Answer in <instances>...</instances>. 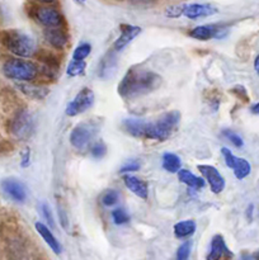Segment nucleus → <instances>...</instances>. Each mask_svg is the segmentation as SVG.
I'll list each match as a JSON object with an SVG mask.
<instances>
[{
    "label": "nucleus",
    "mask_w": 259,
    "mask_h": 260,
    "mask_svg": "<svg viewBox=\"0 0 259 260\" xmlns=\"http://www.w3.org/2000/svg\"><path fill=\"white\" fill-rule=\"evenodd\" d=\"M184 5L185 4H178V5H172V7H168L165 9V15L168 18H179L183 15L184 12Z\"/></svg>",
    "instance_id": "nucleus-32"
},
{
    "label": "nucleus",
    "mask_w": 259,
    "mask_h": 260,
    "mask_svg": "<svg viewBox=\"0 0 259 260\" xmlns=\"http://www.w3.org/2000/svg\"><path fill=\"white\" fill-rule=\"evenodd\" d=\"M90 154L94 159H102L107 154V146L103 141H96L93 146L90 147Z\"/></svg>",
    "instance_id": "nucleus-29"
},
{
    "label": "nucleus",
    "mask_w": 259,
    "mask_h": 260,
    "mask_svg": "<svg viewBox=\"0 0 259 260\" xmlns=\"http://www.w3.org/2000/svg\"><path fill=\"white\" fill-rule=\"evenodd\" d=\"M29 159H30V151L29 149H24V152L22 154V167L27 168L29 165Z\"/></svg>",
    "instance_id": "nucleus-37"
},
{
    "label": "nucleus",
    "mask_w": 259,
    "mask_h": 260,
    "mask_svg": "<svg viewBox=\"0 0 259 260\" xmlns=\"http://www.w3.org/2000/svg\"><path fill=\"white\" fill-rule=\"evenodd\" d=\"M190 249H192V244L190 241H184L180 244V246L177 250V255H175V260H188L190 255Z\"/></svg>",
    "instance_id": "nucleus-30"
},
{
    "label": "nucleus",
    "mask_w": 259,
    "mask_h": 260,
    "mask_svg": "<svg viewBox=\"0 0 259 260\" xmlns=\"http://www.w3.org/2000/svg\"><path fill=\"white\" fill-rule=\"evenodd\" d=\"M128 2L134 5H152L157 0H128Z\"/></svg>",
    "instance_id": "nucleus-38"
},
{
    "label": "nucleus",
    "mask_w": 259,
    "mask_h": 260,
    "mask_svg": "<svg viewBox=\"0 0 259 260\" xmlns=\"http://www.w3.org/2000/svg\"><path fill=\"white\" fill-rule=\"evenodd\" d=\"M41 211H42V215L45 217V220L48 222V226L50 228H55V220H53V216L52 212H51V208L47 203H42L41 205Z\"/></svg>",
    "instance_id": "nucleus-33"
},
{
    "label": "nucleus",
    "mask_w": 259,
    "mask_h": 260,
    "mask_svg": "<svg viewBox=\"0 0 259 260\" xmlns=\"http://www.w3.org/2000/svg\"><path fill=\"white\" fill-rule=\"evenodd\" d=\"M228 35V27L225 24H203L197 25L189 30V36L198 41H208L211 38H223Z\"/></svg>",
    "instance_id": "nucleus-10"
},
{
    "label": "nucleus",
    "mask_w": 259,
    "mask_h": 260,
    "mask_svg": "<svg viewBox=\"0 0 259 260\" xmlns=\"http://www.w3.org/2000/svg\"><path fill=\"white\" fill-rule=\"evenodd\" d=\"M123 183L124 185H126L127 189L131 190L135 196L142 198V200H147L149 188H147L146 182L141 180L140 178L134 177V175H124Z\"/></svg>",
    "instance_id": "nucleus-18"
},
{
    "label": "nucleus",
    "mask_w": 259,
    "mask_h": 260,
    "mask_svg": "<svg viewBox=\"0 0 259 260\" xmlns=\"http://www.w3.org/2000/svg\"><path fill=\"white\" fill-rule=\"evenodd\" d=\"M254 70H255V73L259 75V53L255 57V60H254Z\"/></svg>",
    "instance_id": "nucleus-41"
},
{
    "label": "nucleus",
    "mask_w": 259,
    "mask_h": 260,
    "mask_svg": "<svg viewBox=\"0 0 259 260\" xmlns=\"http://www.w3.org/2000/svg\"><path fill=\"white\" fill-rule=\"evenodd\" d=\"M145 124L146 121L140 118H126L122 122V128L130 136L136 137V139H144Z\"/></svg>",
    "instance_id": "nucleus-19"
},
{
    "label": "nucleus",
    "mask_w": 259,
    "mask_h": 260,
    "mask_svg": "<svg viewBox=\"0 0 259 260\" xmlns=\"http://www.w3.org/2000/svg\"><path fill=\"white\" fill-rule=\"evenodd\" d=\"M197 169L200 170V173L203 175V178L207 180L212 193L218 194V193H221L223 189H225V185H226L225 179H223L222 175L220 174V172H218L215 167H212V165L202 164V165H198Z\"/></svg>",
    "instance_id": "nucleus-11"
},
{
    "label": "nucleus",
    "mask_w": 259,
    "mask_h": 260,
    "mask_svg": "<svg viewBox=\"0 0 259 260\" xmlns=\"http://www.w3.org/2000/svg\"><path fill=\"white\" fill-rule=\"evenodd\" d=\"M117 63V57L114 56L113 52H108L99 62V68H98V75L101 78L106 79L111 75L112 71L114 70Z\"/></svg>",
    "instance_id": "nucleus-22"
},
{
    "label": "nucleus",
    "mask_w": 259,
    "mask_h": 260,
    "mask_svg": "<svg viewBox=\"0 0 259 260\" xmlns=\"http://www.w3.org/2000/svg\"><path fill=\"white\" fill-rule=\"evenodd\" d=\"M222 136L226 137V139H228L229 141H230L231 144L234 145V146L241 147L244 145L243 139H241V137L239 136V135L236 134V132L231 131V129H223V131H222Z\"/></svg>",
    "instance_id": "nucleus-31"
},
{
    "label": "nucleus",
    "mask_w": 259,
    "mask_h": 260,
    "mask_svg": "<svg viewBox=\"0 0 259 260\" xmlns=\"http://www.w3.org/2000/svg\"><path fill=\"white\" fill-rule=\"evenodd\" d=\"M177 174L179 182L188 185V187L192 188V189H201V188L205 187V179L200 177H196V175L192 174L189 170L180 169Z\"/></svg>",
    "instance_id": "nucleus-20"
},
{
    "label": "nucleus",
    "mask_w": 259,
    "mask_h": 260,
    "mask_svg": "<svg viewBox=\"0 0 259 260\" xmlns=\"http://www.w3.org/2000/svg\"><path fill=\"white\" fill-rule=\"evenodd\" d=\"M3 43L8 51L18 57H32L36 52V42L29 35L20 30H9L4 33Z\"/></svg>",
    "instance_id": "nucleus-3"
},
{
    "label": "nucleus",
    "mask_w": 259,
    "mask_h": 260,
    "mask_svg": "<svg viewBox=\"0 0 259 260\" xmlns=\"http://www.w3.org/2000/svg\"><path fill=\"white\" fill-rule=\"evenodd\" d=\"M33 2H36V3H41V4H55L56 2H57V0H33Z\"/></svg>",
    "instance_id": "nucleus-40"
},
{
    "label": "nucleus",
    "mask_w": 259,
    "mask_h": 260,
    "mask_svg": "<svg viewBox=\"0 0 259 260\" xmlns=\"http://www.w3.org/2000/svg\"><path fill=\"white\" fill-rule=\"evenodd\" d=\"M74 2H75L76 4H80V5H83V4H85V3H86V0H74Z\"/></svg>",
    "instance_id": "nucleus-43"
},
{
    "label": "nucleus",
    "mask_w": 259,
    "mask_h": 260,
    "mask_svg": "<svg viewBox=\"0 0 259 260\" xmlns=\"http://www.w3.org/2000/svg\"><path fill=\"white\" fill-rule=\"evenodd\" d=\"M163 169L168 173H172L175 174L180 170L182 167V161H180V157L178 155L173 154V152H165L163 155Z\"/></svg>",
    "instance_id": "nucleus-23"
},
{
    "label": "nucleus",
    "mask_w": 259,
    "mask_h": 260,
    "mask_svg": "<svg viewBox=\"0 0 259 260\" xmlns=\"http://www.w3.org/2000/svg\"><path fill=\"white\" fill-rule=\"evenodd\" d=\"M223 258H233V253L228 249L222 235H215L211 240V249L206 260H222Z\"/></svg>",
    "instance_id": "nucleus-15"
},
{
    "label": "nucleus",
    "mask_w": 259,
    "mask_h": 260,
    "mask_svg": "<svg viewBox=\"0 0 259 260\" xmlns=\"http://www.w3.org/2000/svg\"><path fill=\"white\" fill-rule=\"evenodd\" d=\"M2 188L13 201L23 203L27 198V190H25L24 184L14 178H8L2 182Z\"/></svg>",
    "instance_id": "nucleus-14"
},
{
    "label": "nucleus",
    "mask_w": 259,
    "mask_h": 260,
    "mask_svg": "<svg viewBox=\"0 0 259 260\" xmlns=\"http://www.w3.org/2000/svg\"><path fill=\"white\" fill-rule=\"evenodd\" d=\"M140 168H141V164H140L139 161H136V160H131V161H128L126 165H123V167L121 168L119 173L137 172V170H139Z\"/></svg>",
    "instance_id": "nucleus-34"
},
{
    "label": "nucleus",
    "mask_w": 259,
    "mask_h": 260,
    "mask_svg": "<svg viewBox=\"0 0 259 260\" xmlns=\"http://www.w3.org/2000/svg\"><path fill=\"white\" fill-rule=\"evenodd\" d=\"M174 230V235L177 236L178 239H184L189 238L197 230V223L193 220H184L180 221V222H177L173 228Z\"/></svg>",
    "instance_id": "nucleus-21"
},
{
    "label": "nucleus",
    "mask_w": 259,
    "mask_h": 260,
    "mask_svg": "<svg viewBox=\"0 0 259 260\" xmlns=\"http://www.w3.org/2000/svg\"><path fill=\"white\" fill-rule=\"evenodd\" d=\"M161 84V76L151 70L131 68L118 84V94L123 99H135L156 90Z\"/></svg>",
    "instance_id": "nucleus-1"
},
{
    "label": "nucleus",
    "mask_w": 259,
    "mask_h": 260,
    "mask_svg": "<svg viewBox=\"0 0 259 260\" xmlns=\"http://www.w3.org/2000/svg\"><path fill=\"white\" fill-rule=\"evenodd\" d=\"M32 17L46 28H62L65 24L62 14L53 7H33Z\"/></svg>",
    "instance_id": "nucleus-6"
},
{
    "label": "nucleus",
    "mask_w": 259,
    "mask_h": 260,
    "mask_svg": "<svg viewBox=\"0 0 259 260\" xmlns=\"http://www.w3.org/2000/svg\"><path fill=\"white\" fill-rule=\"evenodd\" d=\"M94 101H95V95H94L93 90L89 88H83L76 94L75 98L68 104L65 111L66 116L75 117L84 113L93 107Z\"/></svg>",
    "instance_id": "nucleus-7"
},
{
    "label": "nucleus",
    "mask_w": 259,
    "mask_h": 260,
    "mask_svg": "<svg viewBox=\"0 0 259 260\" xmlns=\"http://www.w3.org/2000/svg\"><path fill=\"white\" fill-rule=\"evenodd\" d=\"M231 91H233L234 94H236V95L238 96H243V98H248V95H246V90H245V88H244V86H240V85H236V86H234L233 89H231Z\"/></svg>",
    "instance_id": "nucleus-36"
},
{
    "label": "nucleus",
    "mask_w": 259,
    "mask_h": 260,
    "mask_svg": "<svg viewBox=\"0 0 259 260\" xmlns=\"http://www.w3.org/2000/svg\"><path fill=\"white\" fill-rule=\"evenodd\" d=\"M91 52V45L90 43H80L78 47L74 50L73 52V60H85Z\"/></svg>",
    "instance_id": "nucleus-26"
},
{
    "label": "nucleus",
    "mask_w": 259,
    "mask_h": 260,
    "mask_svg": "<svg viewBox=\"0 0 259 260\" xmlns=\"http://www.w3.org/2000/svg\"><path fill=\"white\" fill-rule=\"evenodd\" d=\"M98 131V126L94 122H85L74 127L70 134V144L74 149L83 151L90 145Z\"/></svg>",
    "instance_id": "nucleus-5"
},
{
    "label": "nucleus",
    "mask_w": 259,
    "mask_h": 260,
    "mask_svg": "<svg viewBox=\"0 0 259 260\" xmlns=\"http://www.w3.org/2000/svg\"><path fill=\"white\" fill-rule=\"evenodd\" d=\"M35 131V119L27 111H20L12 122V134L19 140H27Z\"/></svg>",
    "instance_id": "nucleus-8"
},
{
    "label": "nucleus",
    "mask_w": 259,
    "mask_h": 260,
    "mask_svg": "<svg viewBox=\"0 0 259 260\" xmlns=\"http://www.w3.org/2000/svg\"><path fill=\"white\" fill-rule=\"evenodd\" d=\"M43 35L48 45L57 50H62L69 43V36L62 28H46Z\"/></svg>",
    "instance_id": "nucleus-16"
},
{
    "label": "nucleus",
    "mask_w": 259,
    "mask_h": 260,
    "mask_svg": "<svg viewBox=\"0 0 259 260\" xmlns=\"http://www.w3.org/2000/svg\"><path fill=\"white\" fill-rule=\"evenodd\" d=\"M58 218H60V223L65 230H68V226H69V220L66 217V213L62 208L58 207Z\"/></svg>",
    "instance_id": "nucleus-35"
},
{
    "label": "nucleus",
    "mask_w": 259,
    "mask_h": 260,
    "mask_svg": "<svg viewBox=\"0 0 259 260\" xmlns=\"http://www.w3.org/2000/svg\"><path fill=\"white\" fill-rule=\"evenodd\" d=\"M18 86L25 95L30 96L33 99H43L48 94V89L41 88V86L28 85V84H20Z\"/></svg>",
    "instance_id": "nucleus-24"
},
{
    "label": "nucleus",
    "mask_w": 259,
    "mask_h": 260,
    "mask_svg": "<svg viewBox=\"0 0 259 260\" xmlns=\"http://www.w3.org/2000/svg\"><path fill=\"white\" fill-rule=\"evenodd\" d=\"M119 200V194L117 190L114 189H108L103 193L101 198L102 205L106 206V207H111V206H114Z\"/></svg>",
    "instance_id": "nucleus-27"
},
{
    "label": "nucleus",
    "mask_w": 259,
    "mask_h": 260,
    "mask_svg": "<svg viewBox=\"0 0 259 260\" xmlns=\"http://www.w3.org/2000/svg\"><path fill=\"white\" fill-rule=\"evenodd\" d=\"M180 112L172 111L167 112L160 116L156 121L146 122L145 124L144 139L156 140V141H165L169 139L170 135L175 129L180 121Z\"/></svg>",
    "instance_id": "nucleus-2"
},
{
    "label": "nucleus",
    "mask_w": 259,
    "mask_h": 260,
    "mask_svg": "<svg viewBox=\"0 0 259 260\" xmlns=\"http://www.w3.org/2000/svg\"><path fill=\"white\" fill-rule=\"evenodd\" d=\"M112 220L116 225H124L130 221V215L124 208H116L112 211Z\"/></svg>",
    "instance_id": "nucleus-28"
},
{
    "label": "nucleus",
    "mask_w": 259,
    "mask_h": 260,
    "mask_svg": "<svg viewBox=\"0 0 259 260\" xmlns=\"http://www.w3.org/2000/svg\"><path fill=\"white\" fill-rule=\"evenodd\" d=\"M3 74L8 79L17 81H33L40 74V69L35 62L23 58H9L3 65Z\"/></svg>",
    "instance_id": "nucleus-4"
},
{
    "label": "nucleus",
    "mask_w": 259,
    "mask_h": 260,
    "mask_svg": "<svg viewBox=\"0 0 259 260\" xmlns=\"http://www.w3.org/2000/svg\"><path fill=\"white\" fill-rule=\"evenodd\" d=\"M217 8L213 7L211 4H201V3H192V4H185L184 5V12L183 15L188 19H200V18L211 17L217 13Z\"/></svg>",
    "instance_id": "nucleus-13"
},
{
    "label": "nucleus",
    "mask_w": 259,
    "mask_h": 260,
    "mask_svg": "<svg viewBox=\"0 0 259 260\" xmlns=\"http://www.w3.org/2000/svg\"><path fill=\"white\" fill-rule=\"evenodd\" d=\"M253 205H250L248 207V210H246V213H248V218L249 220H251V216H253Z\"/></svg>",
    "instance_id": "nucleus-42"
},
{
    "label": "nucleus",
    "mask_w": 259,
    "mask_h": 260,
    "mask_svg": "<svg viewBox=\"0 0 259 260\" xmlns=\"http://www.w3.org/2000/svg\"><path fill=\"white\" fill-rule=\"evenodd\" d=\"M119 30H121V35L113 43V51H116V52L123 50L128 43H131L142 32L141 27L132 24H121Z\"/></svg>",
    "instance_id": "nucleus-12"
},
{
    "label": "nucleus",
    "mask_w": 259,
    "mask_h": 260,
    "mask_svg": "<svg viewBox=\"0 0 259 260\" xmlns=\"http://www.w3.org/2000/svg\"><path fill=\"white\" fill-rule=\"evenodd\" d=\"M86 63L84 60H73L69 63L68 69H66V74L70 78H75V76L83 75L84 71H85Z\"/></svg>",
    "instance_id": "nucleus-25"
},
{
    "label": "nucleus",
    "mask_w": 259,
    "mask_h": 260,
    "mask_svg": "<svg viewBox=\"0 0 259 260\" xmlns=\"http://www.w3.org/2000/svg\"><path fill=\"white\" fill-rule=\"evenodd\" d=\"M253 258H254V260H259V251H258V253H255V254H254V255H253Z\"/></svg>",
    "instance_id": "nucleus-45"
},
{
    "label": "nucleus",
    "mask_w": 259,
    "mask_h": 260,
    "mask_svg": "<svg viewBox=\"0 0 259 260\" xmlns=\"http://www.w3.org/2000/svg\"><path fill=\"white\" fill-rule=\"evenodd\" d=\"M250 112L253 114H259V102H258V103H255V104H253V106H251Z\"/></svg>",
    "instance_id": "nucleus-39"
},
{
    "label": "nucleus",
    "mask_w": 259,
    "mask_h": 260,
    "mask_svg": "<svg viewBox=\"0 0 259 260\" xmlns=\"http://www.w3.org/2000/svg\"><path fill=\"white\" fill-rule=\"evenodd\" d=\"M221 154H222L223 159H225L226 167L234 170V174L239 180H243L250 174L251 167L249 164L248 160L243 159V157H238L229 150L228 147H222L221 149Z\"/></svg>",
    "instance_id": "nucleus-9"
},
{
    "label": "nucleus",
    "mask_w": 259,
    "mask_h": 260,
    "mask_svg": "<svg viewBox=\"0 0 259 260\" xmlns=\"http://www.w3.org/2000/svg\"><path fill=\"white\" fill-rule=\"evenodd\" d=\"M241 260H254V258L253 256H250V255H245V256H243V259Z\"/></svg>",
    "instance_id": "nucleus-44"
},
{
    "label": "nucleus",
    "mask_w": 259,
    "mask_h": 260,
    "mask_svg": "<svg viewBox=\"0 0 259 260\" xmlns=\"http://www.w3.org/2000/svg\"><path fill=\"white\" fill-rule=\"evenodd\" d=\"M35 228H36V231L41 235V238L43 239V241L47 244L48 248H50L56 255L62 253V246H61L60 241L55 238V235H53L52 231L50 230L48 226H46L45 223L42 222H36Z\"/></svg>",
    "instance_id": "nucleus-17"
}]
</instances>
